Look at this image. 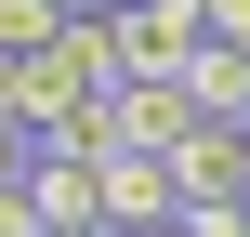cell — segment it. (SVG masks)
<instances>
[{"label": "cell", "instance_id": "obj_1", "mask_svg": "<svg viewBox=\"0 0 250 237\" xmlns=\"http://www.w3.org/2000/svg\"><path fill=\"white\" fill-rule=\"evenodd\" d=\"M171 185H185V211L198 198H250V119H198L171 145Z\"/></svg>", "mask_w": 250, "mask_h": 237}, {"label": "cell", "instance_id": "obj_2", "mask_svg": "<svg viewBox=\"0 0 250 237\" xmlns=\"http://www.w3.org/2000/svg\"><path fill=\"white\" fill-rule=\"evenodd\" d=\"M26 198H40V224H105V158H79V145H40Z\"/></svg>", "mask_w": 250, "mask_h": 237}, {"label": "cell", "instance_id": "obj_3", "mask_svg": "<svg viewBox=\"0 0 250 237\" xmlns=\"http://www.w3.org/2000/svg\"><path fill=\"white\" fill-rule=\"evenodd\" d=\"M185 211V185H171V158H145V145H119L105 158V224L132 237V224H171Z\"/></svg>", "mask_w": 250, "mask_h": 237}, {"label": "cell", "instance_id": "obj_4", "mask_svg": "<svg viewBox=\"0 0 250 237\" xmlns=\"http://www.w3.org/2000/svg\"><path fill=\"white\" fill-rule=\"evenodd\" d=\"M185 92H198V119H250V53H237V40H198Z\"/></svg>", "mask_w": 250, "mask_h": 237}, {"label": "cell", "instance_id": "obj_5", "mask_svg": "<svg viewBox=\"0 0 250 237\" xmlns=\"http://www.w3.org/2000/svg\"><path fill=\"white\" fill-rule=\"evenodd\" d=\"M66 13H79V0H0V53H40V40H66Z\"/></svg>", "mask_w": 250, "mask_h": 237}, {"label": "cell", "instance_id": "obj_6", "mask_svg": "<svg viewBox=\"0 0 250 237\" xmlns=\"http://www.w3.org/2000/svg\"><path fill=\"white\" fill-rule=\"evenodd\" d=\"M26 172H40V132H26V119H0V185H26Z\"/></svg>", "mask_w": 250, "mask_h": 237}, {"label": "cell", "instance_id": "obj_7", "mask_svg": "<svg viewBox=\"0 0 250 237\" xmlns=\"http://www.w3.org/2000/svg\"><path fill=\"white\" fill-rule=\"evenodd\" d=\"M211 40H237V53H250V0H211Z\"/></svg>", "mask_w": 250, "mask_h": 237}, {"label": "cell", "instance_id": "obj_8", "mask_svg": "<svg viewBox=\"0 0 250 237\" xmlns=\"http://www.w3.org/2000/svg\"><path fill=\"white\" fill-rule=\"evenodd\" d=\"M132 237H198V224H185V211H171V224H132Z\"/></svg>", "mask_w": 250, "mask_h": 237}, {"label": "cell", "instance_id": "obj_9", "mask_svg": "<svg viewBox=\"0 0 250 237\" xmlns=\"http://www.w3.org/2000/svg\"><path fill=\"white\" fill-rule=\"evenodd\" d=\"M92 13H132V0H92Z\"/></svg>", "mask_w": 250, "mask_h": 237}]
</instances>
